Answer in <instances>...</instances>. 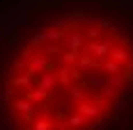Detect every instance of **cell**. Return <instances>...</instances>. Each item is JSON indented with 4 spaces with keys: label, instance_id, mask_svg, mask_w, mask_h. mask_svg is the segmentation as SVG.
<instances>
[{
    "label": "cell",
    "instance_id": "obj_1",
    "mask_svg": "<svg viewBox=\"0 0 133 130\" xmlns=\"http://www.w3.org/2000/svg\"><path fill=\"white\" fill-rule=\"evenodd\" d=\"M0 130H133V0H16L0 18Z\"/></svg>",
    "mask_w": 133,
    "mask_h": 130
}]
</instances>
